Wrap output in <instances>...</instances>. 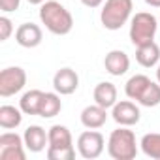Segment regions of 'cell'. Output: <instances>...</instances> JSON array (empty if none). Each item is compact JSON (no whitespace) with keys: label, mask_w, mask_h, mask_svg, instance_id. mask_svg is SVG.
<instances>
[{"label":"cell","mask_w":160,"mask_h":160,"mask_svg":"<svg viewBox=\"0 0 160 160\" xmlns=\"http://www.w3.org/2000/svg\"><path fill=\"white\" fill-rule=\"evenodd\" d=\"M40 21L55 36H66L73 28L72 13L57 0H47L40 6Z\"/></svg>","instance_id":"1"},{"label":"cell","mask_w":160,"mask_h":160,"mask_svg":"<svg viewBox=\"0 0 160 160\" xmlns=\"http://www.w3.org/2000/svg\"><path fill=\"white\" fill-rule=\"evenodd\" d=\"M132 0H106L100 10V23L106 30H121L132 19Z\"/></svg>","instance_id":"2"},{"label":"cell","mask_w":160,"mask_h":160,"mask_svg":"<svg viewBox=\"0 0 160 160\" xmlns=\"http://www.w3.org/2000/svg\"><path fill=\"white\" fill-rule=\"evenodd\" d=\"M108 154L113 160H134L138 154V141L130 126H119L109 134Z\"/></svg>","instance_id":"3"},{"label":"cell","mask_w":160,"mask_h":160,"mask_svg":"<svg viewBox=\"0 0 160 160\" xmlns=\"http://www.w3.org/2000/svg\"><path fill=\"white\" fill-rule=\"evenodd\" d=\"M158 27H160L158 19L152 13H149V12H138L136 15H132L128 36H130V42L134 43V47L149 43V42H154Z\"/></svg>","instance_id":"4"},{"label":"cell","mask_w":160,"mask_h":160,"mask_svg":"<svg viewBox=\"0 0 160 160\" xmlns=\"http://www.w3.org/2000/svg\"><path fill=\"white\" fill-rule=\"evenodd\" d=\"M104 149H106V138L102 136V132L87 128L85 132L79 134V138H77V152L85 160H94V158L102 156Z\"/></svg>","instance_id":"5"},{"label":"cell","mask_w":160,"mask_h":160,"mask_svg":"<svg viewBox=\"0 0 160 160\" xmlns=\"http://www.w3.org/2000/svg\"><path fill=\"white\" fill-rule=\"evenodd\" d=\"M27 85V72L21 66H8L0 72V96L10 98L21 92Z\"/></svg>","instance_id":"6"},{"label":"cell","mask_w":160,"mask_h":160,"mask_svg":"<svg viewBox=\"0 0 160 160\" xmlns=\"http://www.w3.org/2000/svg\"><path fill=\"white\" fill-rule=\"evenodd\" d=\"M25 139L15 132L0 134V160H25Z\"/></svg>","instance_id":"7"},{"label":"cell","mask_w":160,"mask_h":160,"mask_svg":"<svg viewBox=\"0 0 160 160\" xmlns=\"http://www.w3.org/2000/svg\"><path fill=\"white\" fill-rule=\"evenodd\" d=\"M111 119L119 126H134L141 119V111L138 108V102L134 100H121L111 108Z\"/></svg>","instance_id":"8"},{"label":"cell","mask_w":160,"mask_h":160,"mask_svg":"<svg viewBox=\"0 0 160 160\" xmlns=\"http://www.w3.org/2000/svg\"><path fill=\"white\" fill-rule=\"evenodd\" d=\"M53 89L60 96H70L79 89V75L72 68H60L53 75Z\"/></svg>","instance_id":"9"},{"label":"cell","mask_w":160,"mask_h":160,"mask_svg":"<svg viewBox=\"0 0 160 160\" xmlns=\"http://www.w3.org/2000/svg\"><path fill=\"white\" fill-rule=\"evenodd\" d=\"M15 42L25 49H34L43 42V30L36 23H23L15 30Z\"/></svg>","instance_id":"10"},{"label":"cell","mask_w":160,"mask_h":160,"mask_svg":"<svg viewBox=\"0 0 160 160\" xmlns=\"http://www.w3.org/2000/svg\"><path fill=\"white\" fill-rule=\"evenodd\" d=\"M104 68L109 75L113 77H121L130 70V57L122 51V49H113L106 55L104 58Z\"/></svg>","instance_id":"11"},{"label":"cell","mask_w":160,"mask_h":160,"mask_svg":"<svg viewBox=\"0 0 160 160\" xmlns=\"http://www.w3.org/2000/svg\"><path fill=\"white\" fill-rule=\"evenodd\" d=\"M23 139H25L27 151H30V152H42V151L49 145V134H47L45 128H42L40 124H30V126L25 130Z\"/></svg>","instance_id":"12"},{"label":"cell","mask_w":160,"mask_h":160,"mask_svg":"<svg viewBox=\"0 0 160 160\" xmlns=\"http://www.w3.org/2000/svg\"><path fill=\"white\" fill-rule=\"evenodd\" d=\"M106 122H108V109L102 108V106H98V104L87 106V108L81 111V124H83L85 128L98 130V128H102Z\"/></svg>","instance_id":"13"},{"label":"cell","mask_w":160,"mask_h":160,"mask_svg":"<svg viewBox=\"0 0 160 160\" xmlns=\"http://www.w3.org/2000/svg\"><path fill=\"white\" fill-rule=\"evenodd\" d=\"M49 145L47 149H73V138L68 126L64 124H53L49 130Z\"/></svg>","instance_id":"14"},{"label":"cell","mask_w":160,"mask_h":160,"mask_svg":"<svg viewBox=\"0 0 160 160\" xmlns=\"http://www.w3.org/2000/svg\"><path fill=\"white\" fill-rule=\"evenodd\" d=\"M136 60L143 68H154L160 64V47L156 42H149L136 47Z\"/></svg>","instance_id":"15"},{"label":"cell","mask_w":160,"mask_h":160,"mask_svg":"<svg viewBox=\"0 0 160 160\" xmlns=\"http://www.w3.org/2000/svg\"><path fill=\"white\" fill-rule=\"evenodd\" d=\"M92 98H94V104L106 108V109H111L119 100H117V87L111 83V81H102L94 87V92H92Z\"/></svg>","instance_id":"16"},{"label":"cell","mask_w":160,"mask_h":160,"mask_svg":"<svg viewBox=\"0 0 160 160\" xmlns=\"http://www.w3.org/2000/svg\"><path fill=\"white\" fill-rule=\"evenodd\" d=\"M21 122H23L21 108L10 106V104L0 106V126L4 130H15V128L21 126Z\"/></svg>","instance_id":"17"},{"label":"cell","mask_w":160,"mask_h":160,"mask_svg":"<svg viewBox=\"0 0 160 160\" xmlns=\"http://www.w3.org/2000/svg\"><path fill=\"white\" fill-rule=\"evenodd\" d=\"M62 109V100H60V94L55 91V92H43V98H42V104H40V113L38 117H43V119H53L60 113Z\"/></svg>","instance_id":"18"},{"label":"cell","mask_w":160,"mask_h":160,"mask_svg":"<svg viewBox=\"0 0 160 160\" xmlns=\"http://www.w3.org/2000/svg\"><path fill=\"white\" fill-rule=\"evenodd\" d=\"M151 81H152V79L147 77L145 73H136V75H132L128 81H126V85H124V94H126L130 100L138 102V100L141 98L143 91L147 89V85H149Z\"/></svg>","instance_id":"19"},{"label":"cell","mask_w":160,"mask_h":160,"mask_svg":"<svg viewBox=\"0 0 160 160\" xmlns=\"http://www.w3.org/2000/svg\"><path fill=\"white\" fill-rule=\"evenodd\" d=\"M42 98H43V91L40 89H30L27 91L21 100H19V108L25 115H38L40 113V104H42Z\"/></svg>","instance_id":"20"},{"label":"cell","mask_w":160,"mask_h":160,"mask_svg":"<svg viewBox=\"0 0 160 160\" xmlns=\"http://www.w3.org/2000/svg\"><path fill=\"white\" fill-rule=\"evenodd\" d=\"M139 147L145 156L152 160H160V132H149L141 138Z\"/></svg>","instance_id":"21"},{"label":"cell","mask_w":160,"mask_h":160,"mask_svg":"<svg viewBox=\"0 0 160 160\" xmlns=\"http://www.w3.org/2000/svg\"><path fill=\"white\" fill-rule=\"evenodd\" d=\"M139 106L143 108H156L160 104V83L158 81H151L147 85V89L143 91L141 98L138 100Z\"/></svg>","instance_id":"22"},{"label":"cell","mask_w":160,"mask_h":160,"mask_svg":"<svg viewBox=\"0 0 160 160\" xmlns=\"http://www.w3.org/2000/svg\"><path fill=\"white\" fill-rule=\"evenodd\" d=\"M45 154L49 160H73L75 149H47Z\"/></svg>","instance_id":"23"},{"label":"cell","mask_w":160,"mask_h":160,"mask_svg":"<svg viewBox=\"0 0 160 160\" xmlns=\"http://www.w3.org/2000/svg\"><path fill=\"white\" fill-rule=\"evenodd\" d=\"M12 34H13V23L8 15H2L0 17V42L10 40Z\"/></svg>","instance_id":"24"},{"label":"cell","mask_w":160,"mask_h":160,"mask_svg":"<svg viewBox=\"0 0 160 160\" xmlns=\"http://www.w3.org/2000/svg\"><path fill=\"white\" fill-rule=\"evenodd\" d=\"M21 6V0H0V10L4 13H12V12H17Z\"/></svg>","instance_id":"25"},{"label":"cell","mask_w":160,"mask_h":160,"mask_svg":"<svg viewBox=\"0 0 160 160\" xmlns=\"http://www.w3.org/2000/svg\"><path fill=\"white\" fill-rule=\"evenodd\" d=\"M83 6H87V8H100L102 4H104V0H79Z\"/></svg>","instance_id":"26"},{"label":"cell","mask_w":160,"mask_h":160,"mask_svg":"<svg viewBox=\"0 0 160 160\" xmlns=\"http://www.w3.org/2000/svg\"><path fill=\"white\" fill-rule=\"evenodd\" d=\"M145 4L151 8H160V0H145Z\"/></svg>","instance_id":"27"},{"label":"cell","mask_w":160,"mask_h":160,"mask_svg":"<svg viewBox=\"0 0 160 160\" xmlns=\"http://www.w3.org/2000/svg\"><path fill=\"white\" fill-rule=\"evenodd\" d=\"M28 4H32V6H42L43 2H47V0H27Z\"/></svg>","instance_id":"28"},{"label":"cell","mask_w":160,"mask_h":160,"mask_svg":"<svg viewBox=\"0 0 160 160\" xmlns=\"http://www.w3.org/2000/svg\"><path fill=\"white\" fill-rule=\"evenodd\" d=\"M156 81H158V83H160V64H158V66H156Z\"/></svg>","instance_id":"29"},{"label":"cell","mask_w":160,"mask_h":160,"mask_svg":"<svg viewBox=\"0 0 160 160\" xmlns=\"http://www.w3.org/2000/svg\"><path fill=\"white\" fill-rule=\"evenodd\" d=\"M158 23H160V15H158Z\"/></svg>","instance_id":"30"}]
</instances>
